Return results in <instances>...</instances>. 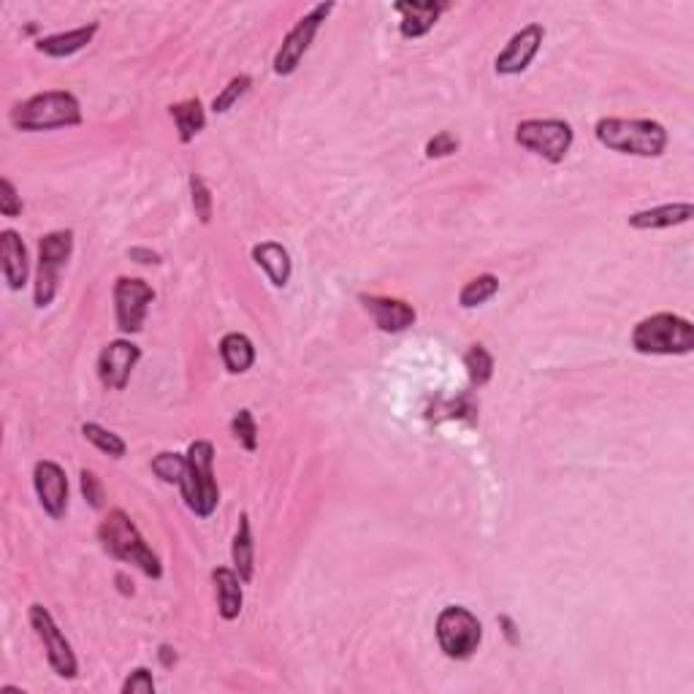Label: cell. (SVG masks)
I'll return each instance as SVG.
<instances>
[{"label":"cell","instance_id":"1","mask_svg":"<svg viewBox=\"0 0 694 694\" xmlns=\"http://www.w3.org/2000/svg\"><path fill=\"white\" fill-rule=\"evenodd\" d=\"M594 136L602 147L621 152V155H638V158H659L670 141L662 122L621 120V117H605L597 122Z\"/></svg>","mask_w":694,"mask_h":694},{"label":"cell","instance_id":"2","mask_svg":"<svg viewBox=\"0 0 694 694\" xmlns=\"http://www.w3.org/2000/svg\"><path fill=\"white\" fill-rule=\"evenodd\" d=\"M98 540L104 545L106 554H112L114 559H120L125 564H136L141 573L150 575L155 581L163 575V567H160V559L155 556V551L144 543V537L131 521V516L120 507L109 510V516L101 521Z\"/></svg>","mask_w":694,"mask_h":694},{"label":"cell","instance_id":"3","mask_svg":"<svg viewBox=\"0 0 694 694\" xmlns=\"http://www.w3.org/2000/svg\"><path fill=\"white\" fill-rule=\"evenodd\" d=\"M11 125L25 133L74 128V125H82V106H79L74 93L49 90V93H38L14 106Z\"/></svg>","mask_w":694,"mask_h":694},{"label":"cell","instance_id":"4","mask_svg":"<svg viewBox=\"0 0 694 694\" xmlns=\"http://www.w3.org/2000/svg\"><path fill=\"white\" fill-rule=\"evenodd\" d=\"M185 478L179 483L182 499L190 513L209 518L220 505V488L215 480V445L209 440H196L185 453Z\"/></svg>","mask_w":694,"mask_h":694},{"label":"cell","instance_id":"5","mask_svg":"<svg viewBox=\"0 0 694 694\" xmlns=\"http://www.w3.org/2000/svg\"><path fill=\"white\" fill-rule=\"evenodd\" d=\"M632 347L643 356H689L694 350L692 320L673 312H657L635 326Z\"/></svg>","mask_w":694,"mask_h":694},{"label":"cell","instance_id":"6","mask_svg":"<svg viewBox=\"0 0 694 694\" xmlns=\"http://www.w3.org/2000/svg\"><path fill=\"white\" fill-rule=\"evenodd\" d=\"M71 253H74V231H52V234L41 236V242H38L36 288H33V301H36L38 310H44L55 301L60 269L66 266Z\"/></svg>","mask_w":694,"mask_h":694},{"label":"cell","instance_id":"7","mask_svg":"<svg viewBox=\"0 0 694 694\" xmlns=\"http://www.w3.org/2000/svg\"><path fill=\"white\" fill-rule=\"evenodd\" d=\"M483 640V627L472 610L448 605L437 616V643L448 659H469Z\"/></svg>","mask_w":694,"mask_h":694},{"label":"cell","instance_id":"8","mask_svg":"<svg viewBox=\"0 0 694 694\" xmlns=\"http://www.w3.org/2000/svg\"><path fill=\"white\" fill-rule=\"evenodd\" d=\"M573 125L567 120H524L518 122L516 141L548 163H562L573 147Z\"/></svg>","mask_w":694,"mask_h":694},{"label":"cell","instance_id":"9","mask_svg":"<svg viewBox=\"0 0 694 694\" xmlns=\"http://www.w3.org/2000/svg\"><path fill=\"white\" fill-rule=\"evenodd\" d=\"M331 11H334V3H318L310 14L296 22V28L282 38V47L277 49L274 55V74L277 76H291L296 68H299L301 57L307 55L315 41V33L320 30V25L326 22Z\"/></svg>","mask_w":694,"mask_h":694},{"label":"cell","instance_id":"10","mask_svg":"<svg viewBox=\"0 0 694 694\" xmlns=\"http://www.w3.org/2000/svg\"><path fill=\"white\" fill-rule=\"evenodd\" d=\"M155 301V288L139 277H120L114 282V315L122 334H139L147 310Z\"/></svg>","mask_w":694,"mask_h":694},{"label":"cell","instance_id":"11","mask_svg":"<svg viewBox=\"0 0 694 694\" xmlns=\"http://www.w3.org/2000/svg\"><path fill=\"white\" fill-rule=\"evenodd\" d=\"M30 624L36 629L38 640L44 643L49 667H52L60 678H76L79 665H76L74 648H71V643L66 640V635L60 632V627H57L55 619H52V613H49L44 605H38L36 602V605H30Z\"/></svg>","mask_w":694,"mask_h":694},{"label":"cell","instance_id":"12","mask_svg":"<svg viewBox=\"0 0 694 694\" xmlns=\"http://www.w3.org/2000/svg\"><path fill=\"white\" fill-rule=\"evenodd\" d=\"M543 38L545 28L543 25H537V22L518 30L516 36L507 41V47L499 52L497 60H494V71H497L499 76L524 74L526 68L532 66V60L537 57L540 47H543Z\"/></svg>","mask_w":694,"mask_h":694},{"label":"cell","instance_id":"13","mask_svg":"<svg viewBox=\"0 0 694 694\" xmlns=\"http://www.w3.org/2000/svg\"><path fill=\"white\" fill-rule=\"evenodd\" d=\"M139 358L141 347H136L128 339H114L98 356V380L109 391H125V385L131 380V372L139 364Z\"/></svg>","mask_w":694,"mask_h":694},{"label":"cell","instance_id":"14","mask_svg":"<svg viewBox=\"0 0 694 694\" xmlns=\"http://www.w3.org/2000/svg\"><path fill=\"white\" fill-rule=\"evenodd\" d=\"M33 486L38 502L47 510L49 518H63L68 510V478L55 461H38L33 469Z\"/></svg>","mask_w":694,"mask_h":694},{"label":"cell","instance_id":"15","mask_svg":"<svg viewBox=\"0 0 694 694\" xmlns=\"http://www.w3.org/2000/svg\"><path fill=\"white\" fill-rule=\"evenodd\" d=\"M364 310L375 318L377 329L385 334H399L410 329L415 323V310L402 299H388V296H361Z\"/></svg>","mask_w":694,"mask_h":694},{"label":"cell","instance_id":"16","mask_svg":"<svg viewBox=\"0 0 694 694\" xmlns=\"http://www.w3.org/2000/svg\"><path fill=\"white\" fill-rule=\"evenodd\" d=\"M394 9L399 11V33L402 38H421L426 36L429 30L437 25V19L445 11V3H410V0H402V3H394Z\"/></svg>","mask_w":694,"mask_h":694},{"label":"cell","instance_id":"17","mask_svg":"<svg viewBox=\"0 0 694 694\" xmlns=\"http://www.w3.org/2000/svg\"><path fill=\"white\" fill-rule=\"evenodd\" d=\"M0 258H3V277L9 282L11 291H22L28 282V250L17 231L11 228L0 234Z\"/></svg>","mask_w":694,"mask_h":694},{"label":"cell","instance_id":"18","mask_svg":"<svg viewBox=\"0 0 694 694\" xmlns=\"http://www.w3.org/2000/svg\"><path fill=\"white\" fill-rule=\"evenodd\" d=\"M694 215V207L689 201L684 204H662V207L635 212L627 217V223L635 231H659V228H673L681 223H689Z\"/></svg>","mask_w":694,"mask_h":694},{"label":"cell","instance_id":"19","mask_svg":"<svg viewBox=\"0 0 694 694\" xmlns=\"http://www.w3.org/2000/svg\"><path fill=\"white\" fill-rule=\"evenodd\" d=\"M253 261L261 266L274 288H285L291 282L293 261L291 253L280 242H261L253 247Z\"/></svg>","mask_w":694,"mask_h":694},{"label":"cell","instance_id":"20","mask_svg":"<svg viewBox=\"0 0 694 694\" xmlns=\"http://www.w3.org/2000/svg\"><path fill=\"white\" fill-rule=\"evenodd\" d=\"M212 581H215V589H217V605H220V616L226 621H234L239 619V613H242V602H244V594H242V578H239V573L236 570H228V567H217L215 573H212Z\"/></svg>","mask_w":694,"mask_h":694},{"label":"cell","instance_id":"21","mask_svg":"<svg viewBox=\"0 0 694 694\" xmlns=\"http://www.w3.org/2000/svg\"><path fill=\"white\" fill-rule=\"evenodd\" d=\"M98 33V22H90V25H82V28L68 30V33H57V36L38 38V52H44L49 57H71L76 55L79 49H85L90 41Z\"/></svg>","mask_w":694,"mask_h":694},{"label":"cell","instance_id":"22","mask_svg":"<svg viewBox=\"0 0 694 694\" xmlns=\"http://www.w3.org/2000/svg\"><path fill=\"white\" fill-rule=\"evenodd\" d=\"M220 356H223V364L231 375H244L255 364V347L244 334L231 331L220 339Z\"/></svg>","mask_w":694,"mask_h":694},{"label":"cell","instance_id":"23","mask_svg":"<svg viewBox=\"0 0 694 694\" xmlns=\"http://www.w3.org/2000/svg\"><path fill=\"white\" fill-rule=\"evenodd\" d=\"M231 556H234V567L239 578L244 583L253 581L255 575V545H253V529H250V516L242 513L239 516V526H236L234 548H231Z\"/></svg>","mask_w":694,"mask_h":694},{"label":"cell","instance_id":"24","mask_svg":"<svg viewBox=\"0 0 694 694\" xmlns=\"http://www.w3.org/2000/svg\"><path fill=\"white\" fill-rule=\"evenodd\" d=\"M169 112L171 117H174V122H177L179 141H182V144H190V141L196 139L198 133L204 131V125H207V114H204V106H201L198 98H190V101L174 104Z\"/></svg>","mask_w":694,"mask_h":694},{"label":"cell","instance_id":"25","mask_svg":"<svg viewBox=\"0 0 694 694\" xmlns=\"http://www.w3.org/2000/svg\"><path fill=\"white\" fill-rule=\"evenodd\" d=\"M499 291V280L494 274H480L475 280H469L459 293V304L464 310H475L480 304H486L488 299H494Z\"/></svg>","mask_w":694,"mask_h":694},{"label":"cell","instance_id":"26","mask_svg":"<svg viewBox=\"0 0 694 694\" xmlns=\"http://www.w3.org/2000/svg\"><path fill=\"white\" fill-rule=\"evenodd\" d=\"M82 434H85L87 442H93L98 451L106 453V456H112V459H122L125 451H128L125 440L117 437L114 432H109V429H104L101 423H85V426H82Z\"/></svg>","mask_w":694,"mask_h":694},{"label":"cell","instance_id":"27","mask_svg":"<svg viewBox=\"0 0 694 694\" xmlns=\"http://www.w3.org/2000/svg\"><path fill=\"white\" fill-rule=\"evenodd\" d=\"M464 366H467L469 380L475 385H486L494 375V358L483 345H472L464 353Z\"/></svg>","mask_w":694,"mask_h":694},{"label":"cell","instance_id":"28","mask_svg":"<svg viewBox=\"0 0 694 694\" xmlns=\"http://www.w3.org/2000/svg\"><path fill=\"white\" fill-rule=\"evenodd\" d=\"M185 464H188V459H185L182 453L163 451L152 459V472H155L163 483H169V486L177 483L179 486L182 478H185Z\"/></svg>","mask_w":694,"mask_h":694},{"label":"cell","instance_id":"29","mask_svg":"<svg viewBox=\"0 0 694 694\" xmlns=\"http://www.w3.org/2000/svg\"><path fill=\"white\" fill-rule=\"evenodd\" d=\"M250 87H253V79H250V76L247 74L234 76V79H231V82L223 87V93L217 95L215 101H212V112L226 114L228 109H231V106H234L236 101H239V98H242V95L250 90Z\"/></svg>","mask_w":694,"mask_h":694},{"label":"cell","instance_id":"30","mask_svg":"<svg viewBox=\"0 0 694 694\" xmlns=\"http://www.w3.org/2000/svg\"><path fill=\"white\" fill-rule=\"evenodd\" d=\"M231 434H234L244 451H255L258 448V426L250 410H239L231 421Z\"/></svg>","mask_w":694,"mask_h":694},{"label":"cell","instance_id":"31","mask_svg":"<svg viewBox=\"0 0 694 694\" xmlns=\"http://www.w3.org/2000/svg\"><path fill=\"white\" fill-rule=\"evenodd\" d=\"M190 193H193V209H196V217L207 226L212 220V190L207 188V182L201 177H190Z\"/></svg>","mask_w":694,"mask_h":694},{"label":"cell","instance_id":"32","mask_svg":"<svg viewBox=\"0 0 694 694\" xmlns=\"http://www.w3.org/2000/svg\"><path fill=\"white\" fill-rule=\"evenodd\" d=\"M0 212L3 217H19L22 215V196L14 188L11 179H0Z\"/></svg>","mask_w":694,"mask_h":694},{"label":"cell","instance_id":"33","mask_svg":"<svg viewBox=\"0 0 694 694\" xmlns=\"http://www.w3.org/2000/svg\"><path fill=\"white\" fill-rule=\"evenodd\" d=\"M456 150H459V139H456L453 133L442 131L426 144V158H448V155H453Z\"/></svg>","mask_w":694,"mask_h":694},{"label":"cell","instance_id":"34","mask_svg":"<svg viewBox=\"0 0 694 694\" xmlns=\"http://www.w3.org/2000/svg\"><path fill=\"white\" fill-rule=\"evenodd\" d=\"M155 692V681L147 667H136L128 681L122 684V694H152Z\"/></svg>","mask_w":694,"mask_h":694},{"label":"cell","instance_id":"35","mask_svg":"<svg viewBox=\"0 0 694 694\" xmlns=\"http://www.w3.org/2000/svg\"><path fill=\"white\" fill-rule=\"evenodd\" d=\"M82 494L93 507H104V483L95 475L93 469H82Z\"/></svg>","mask_w":694,"mask_h":694},{"label":"cell","instance_id":"36","mask_svg":"<svg viewBox=\"0 0 694 694\" xmlns=\"http://www.w3.org/2000/svg\"><path fill=\"white\" fill-rule=\"evenodd\" d=\"M128 258L136 263H160V255L155 250H147V247H131Z\"/></svg>","mask_w":694,"mask_h":694},{"label":"cell","instance_id":"37","mask_svg":"<svg viewBox=\"0 0 694 694\" xmlns=\"http://www.w3.org/2000/svg\"><path fill=\"white\" fill-rule=\"evenodd\" d=\"M499 624L505 627V635L507 640L513 643V646H518V635H516V624H513V619L510 616H499Z\"/></svg>","mask_w":694,"mask_h":694},{"label":"cell","instance_id":"38","mask_svg":"<svg viewBox=\"0 0 694 694\" xmlns=\"http://www.w3.org/2000/svg\"><path fill=\"white\" fill-rule=\"evenodd\" d=\"M158 657H160V662L166 667H171L174 662H177V654H174V648L171 646H160V651H158Z\"/></svg>","mask_w":694,"mask_h":694},{"label":"cell","instance_id":"39","mask_svg":"<svg viewBox=\"0 0 694 694\" xmlns=\"http://www.w3.org/2000/svg\"><path fill=\"white\" fill-rule=\"evenodd\" d=\"M117 583H120V589H122V594H133V583H131V586H128V578H125V575H117Z\"/></svg>","mask_w":694,"mask_h":694}]
</instances>
